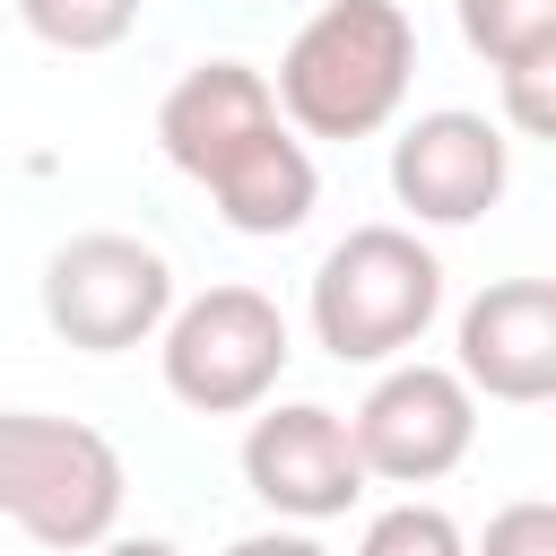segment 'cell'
<instances>
[{"mask_svg":"<svg viewBox=\"0 0 556 556\" xmlns=\"http://www.w3.org/2000/svg\"><path fill=\"white\" fill-rule=\"evenodd\" d=\"M156 148L217 200L235 235H295L321 200L313 148L287 130L269 70L252 61H191L156 104Z\"/></svg>","mask_w":556,"mask_h":556,"instance_id":"1","label":"cell"},{"mask_svg":"<svg viewBox=\"0 0 556 556\" xmlns=\"http://www.w3.org/2000/svg\"><path fill=\"white\" fill-rule=\"evenodd\" d=\"M417 87V17L400 0H321L278 52V113L295 139H374Z\"/></svg>","mask_w":556,"mask_h":556,"instance_id":"2","label":"cell"},{"mask_svg":"<svg viewBox=\"0 0 556 556\" xmlns=\"http://www.w3.org/2000/svg\"><path fill=\"white\" fill-rule=\"evenodd\" d=\"M443 313V261L417 243V226H348L313 287H304V321L339 365H391L408 356Z\"/></svg>","mask_w":556,"mask_h":556,"instance_id":"3","label":"cell"},{"mask_svg":"<svg viewBox=\"0 0 556 556\" xmlns=\"http://www.w3.org/2000/svg\"><path fill=\"white\" fill-rule=\"evenodd\" d=\"M130 469L113 434L52 417V408H0V521L26 530L52 556H87L122 530Z\"/></svg>","mask_w":556,"mask_h":556,"instance_id":"4","label":"cell"},{"mask_svg":"<svg viewBox=\"0 0 556 556\" xmlns=\"http://www.w3.org/2000/svg\"><path fill=\"white\" fill-rule=\"evenodd\" d=\"M287 356H295V330L261 287L174 295V313L156 330V374L191 417H252L278 391Z\"/></svg>","mask_w":556,"mask_h":556,"instance_id":"5","label":"cell"},{"mask_svg":"<svg viewBox=\"0 0 556 556\" xmlns=\"http://www.w3.org/2000/svg\"><path fill=\"white\" fill-rule=\"evenodd\" d=\"M35 295H43V321H52L61 348H78V356H130L174 313V261L148 235L87 226V235H70L43 261Z\"/></svg>","mask_w":556,"mask_h":556,"instance_id":"6","label":"cell"},{"mask_svg":"<svg viewBox=\"0 0 556 556\" xmlns=\"http://www.w3.org/2000/svg\"><path fill=\"white\" fill-rule=\"evenodd\" d=\"M356 434V460L365 478L382 486H434L469 460L478 443V391L452 374V365H426V356H391L374 374V391L356 400L348 417Z\"/></svg>","mask_w":556,"mask_h":556,"instance_id":"7","label":"cell"},{"mask_svg":"<svg viewBox=\"0 0 556 556\" xmlns=\"http://www.w3.org/2000/svg\"><path fill=\"white\" fill-rule=\"evenodd\" d=\"M243 486L278 513V521H339L365 504V460H356V434L339 408L321 400H261L252 426H243Z\"/></svg>","mask_w":556,"mask_h":556,"instance_id":"8","label":"cell"},{"mask_svg":"<svg viewBox=\"0 0 556 556\" xmlns=\"http://www.w3.org/2000/svg\"><path fill=\"white\" fill-rule=\"evenodd\" d=\"M513 182V139L504 122L469 104H434L391 139V200L417 226H478Z\"/></svg>","mask_w":556,"mask_h":556,"instance_id":"9","label":"cell"},{"mask_svg":"<svg viewBox=\"0 0 556 556\" xmlns=\"http://www.w3.org/2000/svg\"><path fill=\"white\" fill-rule=\"evenodd\" d=\"M452 374L478 400L539 408L556 400V287L547 278H495L460 304L452 330Z\"/></svg>","mask_w":556,"mask_h":556,"instance_id":"10","label":"cell"},{"mask_svg":"<svg viewBox=\"0 0 556 556\" xmlns=\"http://www.w3.org/2000/svg\"><path fill=\"white\" fill-rule=\"evenodd\" d=\"M452 9H460V43L486 70H513V61L556 52V0H452Z\"/></svg>","mask_w":556,"mask_h":556,"instance_id":"11","label":"cell"},{"mask_svg":"<svg viewBox=\"0 0 556 556\" xmlns=\"http://www.w3.org/2000/svg\"><path fill=\"white\" fill-rule=\"evenodd\" d=\"M26 35L52 52H113L139 26V0H17Z\"/></svg>","mask_w":556,"mask_h":556,"instance_id":"12","label":"cell"},{"mask_svg":"<svg viewBox=\"0 0 556 556\" xmlns=\"http://www.w3.org/2000/svg\"><path fill=\"white\" fill-rule=\"evenodd\" d=\"M356 556H469V539H460V521L443 513V504H382L374 521H365V539H356Z\"/></svg>","mask_w":556,"mask_h":556,"instance_id":"13","label":"cell"},{"mask_svg":"<svg viewBox=\"0 0 556 556\" xmlns=\"http://www.w3.org/2000/svg\"><path fill=\"white\" fill-rule=\"evenodd\" d=\"M495 78H504V122H513V139H556V52L513 61V70H495Z\"/></svg>","mask_w":556,"mask_h":556,"instance_id":"14","label":"cell"},{"mask_svg":"<svg viewBox=\"0 0 556 556\" xmlns=\"http://www.w3.org/2000/svg\"><path fill=\"white\" fill-rule=\"evenodd\" d=\"M469 556H556V504H547V495H521V504H504Z\"/></svg>","mask_w":556,"mask_h":556,"instance_id":"15","label":"cell"},{"mask_svg":"<svg viewBox=\"0 0 556 556\" xmlns=\"http://www.w3.org/2000/svg\"><path fill=\"white\" fill-rule=\"evenodd\" d=\"M226 556H330V547H321L304 521H295V530L278 521V530H243V539H226Z\"/></svg>","mask_w":556,"mask_h":556,"instance_id":"16","label":"cell"},{"mask_svg":"<svg viewBox=\"0 0 556 556\" xmlns=\"http://www.w3.org/2000/svg\"><path fill=\"white\" fill-rule=\"evenodd\" d=\"M87 556H182V547H174V539H122V530H113V539H96Z\"/></svg>","mask_w":556,"mask_h":556,"instance_id":"17","label":"cell"}]
</instances>
